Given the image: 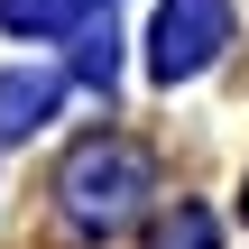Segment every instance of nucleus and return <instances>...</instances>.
Here are the masks:
<instances>
[{
    "label": "nucleus",
    "instance_id": "1",
    "mask_svg": "<svg viewBox=\"0 0 249 249\" xmlns=\"http://www.w3.org/2000/svg\"><path fill=\"white\" fill-rule=\"evenodd\" d=\"M139 194H148V148H129V139H83V148L65 157V213H74V222L111 231V222L139 213Z\"/></svg>",
    "mask_w": 249,
    "mask_h": 249
},
{
    "label": "nucleus",
    "instance_id": "2",
    "mask_svg": "<svg viewBox=\"0 0 249 249\" xmlns=\"http://www.w3.org/2000/svg\"><path fill=\"white\" fill-rule=\"evenodd\" d=\"M222 46H231V0H166V9H157L148 65H157L166 83H185V74H203Z\"/></svg>",
    "mask_w": 249,
    "mask_h": 249
},
{
    "label": "nucleus",
    "instance_id": "3",
    "mask_svg": "<svg viewBox=\"0 0 249 249\" xmlns=\"http://www.w3.org/2000/svg\"><path fill=\"white\" fill-rule=\"evenodd\" d=\"M55 102H65V83H55V74H0V139L46 129V120H55Z\"/></svg>",
    "mask_w": 249,
    "mask_h": 249
},
{
    "label": "nucleus",
    "instance_id": "4",
    "mask_svg": "<svg viewBox=\"0 0 249 249\" xmlns=\"http://www.w3.org/2000/svg\"><path fill=\"white\" fill-rule=\"evenodd\" d=\"M92 0H0V28H18V37H46V28H65V18H83Z\"/></svg>",
    "mask_w": 249,
    "mask_h": 249
},
{
    "label": "nucleus",
    "instance_id": "5",
    "mask_svg": "<svg viewBox=\"0 0 249 249\" xmlns=\"http://www.w3.org/2000/svg\"><path fill=\"white\" fill-rule=\"evenodd\" d=\"M148 249H213V213H203V203H176V213L148 231Z\"/></svg>",
    "mask_w": 249,
    "mask_h": 249
}]
</instances>
